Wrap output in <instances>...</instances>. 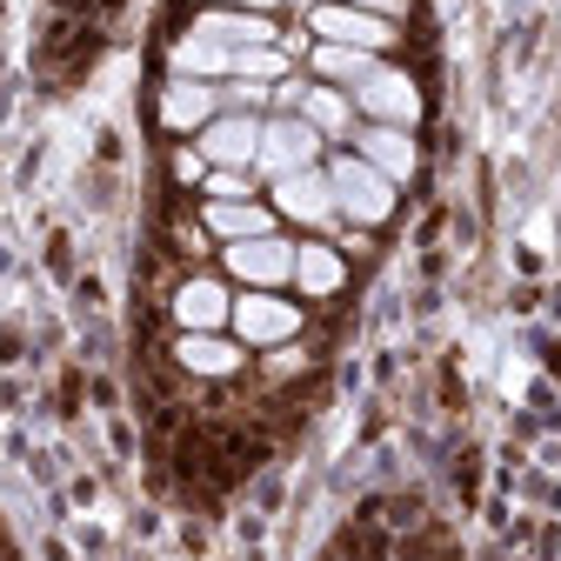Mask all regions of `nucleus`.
I'll return each mask as SVG.
<instances>
[{"instance_id":"1","label":"nucleus","mask_w":561,"mask_h":561,"mask_svg":"<svg viewBox=\"0 0 561 561\" xmlns=\"http://www.w3.org/2000/svg\"><path fill=\"white\" fill-rule=\"evenodd\" d=\"M328 187H334V207H341L347 221H362V228H381L394 215V181L381 168H368L362 154H341L328 168Z\"/></svg>"},{"instance_id":"2","label":"nucleus","mask_w":561,"mask_h":561,"mask_svg":"<svg viewBox=\"0 0 561 561\" xmlns=\"http://www.w3.org/2000/svg\"><path fill=\"white\" fill-rule=\"evenodd\" d=\"M314 154H321V134L301 121V114H280V121H261V148H254V168L267 174V181H280V174H301V168H314Z\"/></svg>"},{"instance_id":"3","label":"nucleus","mask_w":561,"mask_h":561,"mask_svg":"<svg viewBox=\"0 0 561 561\" xmlns=\"http://www.w3.org/2000/svg\"><path fill=\"white\" fill-rule=\"evenodd\" d=\"M234 334H241L248 347H280V341L301 334V308L280 301V295H267V288H248V295L234 301Z\"/></svg>"},{"instance_id":"4","label":"nucleus","mask_w":561,"mask_h":561,"mask_svg":"<svg viewBox=\"0 0 561 561\" xmlns=\"http://www.w3.org/2000/svg\"><path fill=\"white\" fill-rule=\"evenodd\" d=\"M368 121H381V127H414L421 121V94H414V81L408 75H394V67H375V75L347 94Z\"/></svg>"},{"instance_id":"5","label":"nucleus","mask_w":561,"mask_h":561,"mask_svg":"<svg viewBox=\"0 0 561 561\" xmlns=\"http://www.w3.org/2000/svg\"><path fill=\"white\" fill-rule=\"evenodd\" d=\"M314 34H321L328 47H362V54L394 47V21L362 14V8H347V0H334V8H314Z\"/></svg>"},{"instance_id":"6","label":"nucleus","mask_w":561,"mask_h":561,"mask_svg":"<svg viewBox=\"0 0 561 561\" xmlns=\"http://www.w3.org/2000/svg\"><path fill=\"white\" fill-rule=\"evenodd\" d=\"M228 267L248 280V288H280V280H295V248L280 234H254V241H228Z\"/></svg>"},{"instance_id":"7","label":"nucleus","mask_w":561,"mask_h":561,"mask_svg":"<svg viewBox=\"0 0 561 561\" xmlns=\"http://www.w3.org/2000/svg\"><path fill=\"white\" fill-rule=\"evenodd\" d=\"M254 148H261V121L254 114H215L201 127V161L207 168H254Z\"/></svg>"},{"instance_id":"8","label":"nucleus","mask_w":561,"mask_h":561,"mask_svg":"<svg viewBox=\"0 0 561 561\" xmlns=\"http://www.w3.org/2000/svg\"><path fill=\"white\" fill-rule=\"evenodd\" d=\"M274 207L288 221H308V228H334V187H328V174L321 168H301V174H280L274 181Z\"/></svg>"},{"instance_id":"9","label":"nucleus","mask_w":561,"mask_h":561,"mask_svg":"<svg viewBox=\"0 0 561 561\" xmlns=\"http://www.w3.org/2000/svg\"><path fill=\"white\" fill-rule=\"evenodd\" d=\"M221 114V88L215 81H168V94H161V121L174 127V134H201L207 121Z\"/></svg>"},{"instance_id":"10","label":"nucleus","mask_w":561,"mask_h":561,"mask_svg":"<svg viewBox=\"0 0 561 561\" xmlns=\"http://www.w3.org/2000/svg\"><path fill=\"white\" fill-rule=\"evenodd\" d=\"M201 41H215V47H274V21L267 14H248V8H207L194 21Z\"/></svg>"},{"instance_id":"11","label":"nucleus","mask_w":561,"mask_h":561,"mask_svg":"<svg viewBox=\"0 0 561 561\" xmlns=\"http://www.w3.org/2000/svg\"><path fill=\"white\" fill-rule=\"evenodd\" d=\"M174 321H181L187 334H215V328L234 321V301H228L221 280H187V288L174 295Z\"/></svg>"},{"instance_id":"12","label":"nucleus","mask_w":561,"mask_h":561,"mask_svg":"<svg viewBox=\"0 0 561 561\" xmlns=\"http://www.w3.org/2000/svg\"><path fill=\"white\" fill-rule=\"evenodd\" d=\"M362 161L381 168L388 181H408V174H414V140H408V127H381V121H368V127H362Z\"/></svg>"},{"instance_id":"13","label":"nucleus","mask_w":561,"mask_h":561,"mask_svg":"<svg viewBox=\"0 0 561 561\" xmlns=\"http://www.w3.org/2000/svg\"><path fill=\"white\" fill-rule=\"evenodd\" d=\"M207 228L221 241H254V234H274V207H261V201H207Z\"/></svg>"},{"instance_id":"14","label":"nucleus","mask_w":561,"mask_h":561,"mask_svg":"<svg viewBox=\"0 0 561 561\" xmlns=\"http://www.w3.org/2000/svg\"><path fill=\"white\" fill-rule=\"evenodd\" d=\"M174 75H181V81H234V47H215V41L187 34V41L174 47Z\"/></svg>"},{"instance_id":"15","label":"nucleus","mask_w":561,"mask_h":561,"mask_svg":"<svg viewBox=\"0 0 561 561\" xmlns=\"http://www.w3.org/2000/svg\"><path fill=\"white\" fill-rule=\"evenodd\" d=\"M301 121L328 140V134H347L355 127V101H347L341 88H301Z\"/></svg>"},{"instance_id":"16","label":"nucleus","mask_w":561,"mask_h":561,"mask_svg":"<svg viewBox=\"0 0 561 561\" xmlns=\"http://www.w3.org/2000/svg\"><path fill=\"white\" fill-rule=\"evenodd\" d=\"M295 280H301V295H334L341 280H347V267H341L334 248L308 241V248H295Z\"/></svg>"},{"instance_id":"17","label":"nucleus","mask_w":561,"mask_h":561,"mask_svg":"<svg viewBox=\"0 0 561 561\" xmlns=\"http://www.w3.org/2000/svg\"><path fill=\"white\" fill-rule=\"evenodd\" d=\"M375 67H381V60H375V54H362V47H328V41L314 47V75H321V81H341L347 94H355V88L375 75Z\"/></svg>"},{"instance_id":"18","label":"nucleus","mask_w":561,"mask_h":561,"mask_svg":"<svg viewBox=\"0 0 561 561\" xmlns=\"http://www.w3.org/2000/svg\"><path fill=\"white\" fill-rule=\"evenodd\" d=\"M181 368L194 375H234L241 368V347L221 334H181Z\"/></svg>"},{"instance_id":"19","label":"nucleus","mask_w":561,"mask_h":561,"mask_svg":"<svg viewBox=\"0 0 561 561\" xmlns=\"http://www.w3.org/2000/svg\"><path fill=\"white\" fill-rule=\"evenodd\" d=\"M280 75H288V54H280V47H234V81H280Z\"/></svg>"},{"instance_id":"20","label":"nucleus","mask_w":561,"mask_h":561,"mask_svg":"<svg viewBox=\"0 0 561 561\" xmlns=\"http://www.w3.org/2000/svg\"><path fill=\"white\" fill-rule=\"evenodd\" d=\"M207 194L215 201H248L254 181H248V168H207Z\"/></svg>"},{"instance_id":"21","label":"nucleus","mask_w":561,"mask_h":561,"mask_svg":"<svg viewBox=\"0 0 561 561\" xmlns=\"http://www.w3.org/2000/svg\"><path fill=\"white\" fill-rule=\"evenodd\" d=\"M347 8H362V14H381V21H401V14H408V0H347Z\"/></svg>"},{"instance_id":"22","label":"nucleus","mask_w":561,"mask_h":561,"mask_svg":"<svg viewBox=\"0 0 561 561\" xmlns=\"http://www.w3.org/2000/svg\"><path fill=\"white\" fill-rule=\"evenodd\" d=\"M215 8H248V14H274L280 0H215Z\"/></svg>"},{"instance_id":"23","label":"nucleus","mask_w":561,"mask_h":561,"mask_svg":"<svg viewBox=\"0 0 561 561\" xmlns=\"http://www.w3.org/2000/svg\"><path fill=\"white\" fill-rule=\"evenodd\" d=\"M174 168H181V181H201V168H207V161H201V148H194V154H181Z\"/></svg>"}]
</instances>
